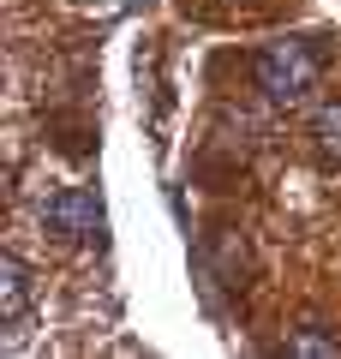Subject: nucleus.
Instances as JSON below:
<instances>
[{
	"instance_id": "1",
	"label": "nucleus",
	"mask_w": 341,
	"mask_h": 359,
	"mask_svg": "<svg viewBox=\"0 0 341 359\" xmlns=\"http://www.w3.org/2000/svg\"><path fill=\"white\" fill-rule=\"evenodd\" d=\"M317 72H323V60H317L312 42H269L264 54H258V90H264L276 108H300L305 96L317 90Z\"/></svg>"
},
{
	"instance_id": "3",
	"label": "nucleus",
	"mask_w": 341,
	"mask_h": 359,
	"mask_svg": "<svg viewBox=\"0 0 341 359\" xmlns=\"http://www.w3.org/2000/svg\"><path fill=\"white\" fill-rule=\"evenodd\" d=\"M0 323H6V347H18L30 330V269L18 252L0 257Z\"/></svg>"
},
{
	"instance_id": "4",
	"label": "nucleus",
	"mask_w": 341,
	"mask_h": 359,
	"mask_svg": "<svg viewBox=\"0 0 341 359\" xmlns=\"http://www.w3.org/2000/svg\"><path fill=\"white\" fill-rule=\"evenodd\" d=\"M276 353L281 359H341V341L329 330H300V335H288Z\"/></svg>"
},
{
	"instance_id": "2",
	"label": "nucleus",
	"mask_w": 341,
	"mask_h": 359,
	"mask_svg": "<svg viewBox=\"0 0 341 359\" xmlns=\"http://www.w3.org/2000/svg\"><path fill=\"white\" fill-rule=\"evenodd\" d=\"M42 222H48L54 233H66V240H84V245H96V240H102V204L84 192V186H66L60 198H48Z\"/></svg>"
},
{
	"instance_id": "5",
	"label": "nucleus",
	"mask_w": 341,
	"mask_h": 359,
	"mask_svg": "<svg viewBox=\"0 0 341 359\" xmlns=\"http://www.w3.org/2000/svg\"><path fill=\"white\" fill-rule=\"evenodd\" d=\"M312 138H317V150H323L329 162H341V102H335V108H317Z\"/></svg>"
}]
</instances>
